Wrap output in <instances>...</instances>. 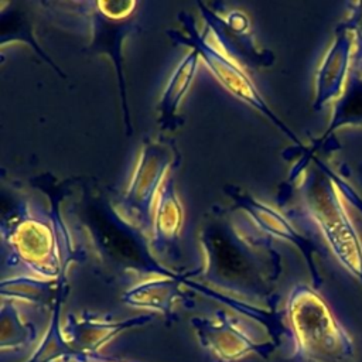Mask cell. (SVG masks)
I'll use <instances>...</instances> for the list:
<instances>
[{"instance_id":"44dd1931","label":"cell","mask_w":362,"mask_h":362,"mask_svg":"<svg viewBox=\"0 0 362 362\" xmlns=\"http://www.w3.org/2000/svg\"><path fill=\"white\" fill-rule=\"evenodd\" d=\"M345 23L354 35V66L362 71V1L352 4Z\"/></svg>"},{"instance_id":"8992f818","label":"cell","mask_w":362,"mask_h":362,"mask_svg":"<svg viewBox=\"0 0 362 362\" xmlns=\"http://www.w3.org/2000/svg\"><path fill=\"white\" fill-rule=\"evenodd\" d=\"M177 18L182 30H168L167 37H170V40L177 45L195 49L206 69L229 93L266 116L272 124H274L283 134H286L297 147H304L296 133L267 105L253 79L247 74L246 68L228 57L215 44L206 28L199 31L194 17L189 13L180 11Z\"/></svg>"},{"instance_id":"5b68a950","label":"cell","mask_w":362,"mask_h":362,"mask_svg":"<svg viewBox=\"0 0 362 362\" xmlns=\"http://www.w3.org/2000/svg\"><path fill=\"white\" fill-rule=\"evenodd\" d=\"M298 185L304 212L315 223L341 264L362 280V243L341 198V178L313 157Z\"/></svg>"},{"instance_id":"ba28073f","label":"cell","mask_w":362,"mask_h":362,"mask_svg":"<svg viewBox=\"0 0 362 362\" xmlns=\"http://www.w3.org/2000/svg\"><path fill=\"white\" fill-rule=\"evenodd\" d=\"M180 163L181 153L173 139L148 136L143 140L132 178L119 199V206L134 225L148 235L160 191Z\"/></svg>"},{"instance_id":"5bb4252c","label":"cell","mask_w":362,"mask_h":362,"mask_svg":"<svg viewBox=\"0 0 362 362\" xmlns=\"http://www.w3.org/2000/svg\"><path fill=\"white\" fill-rule=\"evenodd\" d=\"M184 225V206L177 194L173 175L164 182L156 202L150 245L160 262L175 263L181 259V230Z\"/></svg>"},{"instance_id":"7a4b0ae2","label":"cell","mask_w":362,"mask_h":362,"mask_svg":"<svg viewBox=\"0 0 362 362\" xmlns=\"http://www.w3.org/2000/svg\"><path fill=\"white\" fill-rule=\"evenodd\" d=\"M68 214L92 269L109 283L134 286L153 276H174L151 250L150 235L120 209L119 199L98 180L69 181Z\"/></svg>"},{"instance_id":"2e32d148","label":"cell","mask_w":362,"mask_h":362,"mask_svg":"<svg viewBox=\"0 0 362 362\" xmlns=\"http://www.w3.org/2000/svg\"><path fill=\"white\" fill-rule=\"evenodd\" d=\"M198 52L195 49H188L174 68L157 106V123L161 132H174L182 126L178 109L194 82L198 71Z\"/></svg>"},{"instance_id":"d6986e66","label":"cell","mask_w":362,"mask_h":362,"mask_svg":"<svg viewBox=\"0 0 362 362\" xmlns=\"http://www.w3.org/2000/svg\"><path fill=\"white\" fill-rule=\"evenodd\" d=\"M1 45L4 47L7 42L10 41H23L27 42L31 48H34V51L42 58L45 59L54 71H57L62 78H65V74L61 72V69L58 68V65L47 55V52L40 47V44L37 42V40L33 35V30H31V24L28 23V20L18 11V10H13L8 13L6 10L1 11Z\"/></svg>"},{"instance_id":"277c9868","label":"cell","mask_w":362,"mask_h":362,"mask_svg":"<svg viewBox=\"0 0 362 362\" xmlns=\"http://www.w3.org/2000/svg\"><path fill=\"white\" fill-rule=\"evenodd\" d=\"M54 16H68L83 23L90 54L106 55L115 66L122 116L126 136H132L133 124L127 102V86L123 64V44L137 30L141 20V3L134 0H95L71 3H41Z\"/></svg>"},{"instance_id":"7c38bea8","label":"cell","mask_w":362,"mask_h":362,"mask_svg":"<svg viewBox=\"0 0 362 362\" xmlns=\"http://www.w3.org/2000/svg\"><path fill=\"white\" fill-rule=\"evenodd\" d=\"M354 64V35L344 21L335 31L331 47L315 75L313 107L320 110L335 102L344 92Z\"/></svg>"},{"instance_id":"9c48e42d","label":"cell","mask_w":362,"mask_h":362,"mask_svg":"<svg viewBox=\"0 0 362 362\" xmlns=\"http://www.w3.org/2000/svg\"><path fill=\"white\" fill-rule=\"evenodd\" d=\"M197 7L205 20V28L215 44L232 59L245 68H269L274 62V55L269 49L260 48L250 30L249 17L242 10H229L222 14L215 7L198 1Z\"/></svg>"},{"instance_id":"6da1fadb","label":"cell","mask_w":362,"mask_h":362,"mask_svg":"<svg viewBox=\"0 0 362 362\" xmlns=\"http://www.w3.org/2000/svg\"><path fill=\"white\" fill-rule=\"evenodd\" d=\"M198 242L202 264L184 273L187 280L215 287L236 300L276 307L281 256L273 239L259 230L245 212L214 204L201 219Z\"/></svg>"},{"instance_id":"ffe728a7","label":"cell","mask_w":362,"mask_h":362,"mask_svg":"<svg viewBox=\"0 0 362 362\" xmlns=\"http://www.w3.org/2000/svg\"><path fill=\"white\" fill-rule=\"evenodd\" d=\"M34 338V327L25 322L11 303L1 304V348H18Z\"/></svg>"},{"instance_id":"8fae6325","label":"cell","mask_w":362,"mask_h":362,"mask_svg":"<svg viewBox=\"0 0 362 362\" xmlns=\"http://www.w3.org/2000/svg\"><path fill=\"white\" fill-rule=\"evenodd\" d=\"M191 322L201 344L223 361L272 349L270 341L257 339L259 331L256 328L225 311H218L214 317H195Z\"/></svg>"},{"instance_id":"4fadbf2b","label":"cell","mask_w":362,"mask_h":362,"mask_svg":"<svg viewBox=\"0 0 362 362\" xmlns=\"http://www.w3.org/2000/svg\"><path fill=\"white\" fill-rule=\"evenodd\" d=\"M151 321V315H137L124 321H113L82 313L69 314L62 325L64 338L75 356L93 358L117 334Z\"/></svg>"},{"instance_id":"3957f363","label":"cell","mask_w":362,"mask_h":362,"mask_svg":"<svg viewBox=\"0 0 362 362\" xmlns=\"http://www.w3.org/2000/svg\"><path fill=\"white\" fill-rule=\"evenodd\" d=\"M31 184L48 195L45 211L25 201L3 211L1 215V267L14 269L17 274H28L45 280H64L72 262H85L86 255L71 233L59 204L69 194V181L57 185L47 175Z\"/></svg>"},{"instance_id":"9a60e30c","label":"cell","mask_w":362,"mask_h":362,"mask_svg":"<svg viewBox=\"0 0 362 362\" xmlns=\"http://www.w3.org/2000/svg\"><path fill=\"white\" fill-rule=\"evenodd\" d=\"M182 273L174 276H153L129 287L122 301L136 307L163 314L165 318L175 315L180 304H192V297L182 288Z\"/></svg>"},{"instance_id":"7402d4cb","label":"cell","mask_w":362,"mask_h":362,"mask_svg":"<svg viewBox=\"0 0 362 362\" xmlns=\"http://www.w3.org/2000/svg\"><path fill=\"white\" fill-rule=\"evenodd\" d=\"M57 362H123V361H119V359H99L98 356H93V358H79V359L71 358L68 361H57Z\"/></svg>"},{"instance_id":"e0dca14e","label":"cell","mask_w":362,"mask_h":362,"mask_svg":"<svg viewBox=\"0 0 362 362\" xmlns=\"http://www.w3.org/2000/svg\"><path fill=\"white\" fill-rule=\"evenodd\" d=\"M346 124H362V71L352 68L342 95L335 100L329 124L324 134L308 147L298 148L300 154L313 158L315 153L331 146L334 133Z\"/></svg>"},{"instance_id":"52a82bcc","label":"cell","mask_w":362,"mask_h":362,"mask_svg":"<svg viewBox=\"0 0 362 362\" xmlns=\"http://www.w3.org/2000/svg\"><path fill=\"white\" fill-rule=\"evenodd\" d=\"M286 314L297 351L310 362H348L351 342L327 303L308 286L297 284L288 296Z\"/></svg>"},{"instance_id":"30bf717a","label":"cell","mask_w":362,"mask_h":362,"mask_svg":"<svg viewBox=\"0 0 362 362\" xmlns=\"http://www.w3.org/2000/svg\"><path fill=\"white\" fill-rule=\"evenodd\" d=\"M223 192L232 199L233 206L245 212L264 235L272 239L277 238L294 245L304 256L314 284L318 286L321 283V277L314 260V255L318 253V249L308 236L297 229V226L287 215L280 212L277 208L257 199L250 192L240 189L239 187L228 184L223 187Z\"/></svg>"},{"instance_id":"ac0fdd59","label":"cell","mask_w":362,"mask_h":362,"mask_svg":"<svg viewBox=\"0 0 362 362\" xmlns=\"http://www.w3.org/2000/svg\"><path fill=\"white\" fill-rule=\"evenodd\" d=\"M66 279L45 280L28 274L4 277L0 284L1 298L21 300L37 305H55L66 296Z\"/></svg>"}]
</instances>
